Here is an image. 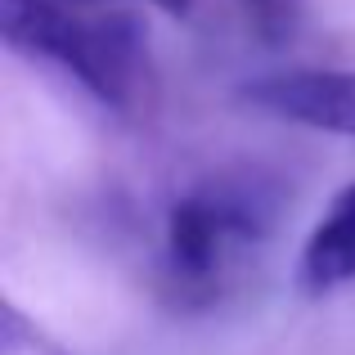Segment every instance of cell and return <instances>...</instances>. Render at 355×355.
<instances>
[{"instance_id": "4", "label": "cell", "mask_w": 355, "mask_h": 355, "mask_svg": "<svg viewBox=\"0 0 355 355\" xmlns=\"http://www.w3.org/2000/svg\"><path fill=\"white\" fill-rule=\"evenodd\" d=\"M355 279V184L329 202L320 225L311 230L302 248V266H297V284L311 297L338 293L342 284Z\"/></svg>"}, {"instance_id": "3", "label": "cell", "mask_w": 355, "mask_h": 355, "mask_svg": "<svg viewBox=\"0 0 355 355\" xmlns=\"http://www.w3.org/2000/svg\"><path fill=\"white\" fill-rule=\"evenodd\" d=\"M243 99L266 117L355 139V72L342 68H288L243 86Z\"/></svg>"}, {"instance_id": "1", "label": "cell", "mask_w": 355, "mask_h": 355, "mask_svg": "<svg viewBox=\"0 0 355 355\" xmlns=\"http://www.w3.org/2000/svg\"><path fill=\"white\" fill-rule=\"evenodd\" d=\"M275 225L266 189L211 180L171 202L162 230V288L180 311L216 306Z\"/></svg>"}, {"instance_id": "6", "label": "cell", "mask_w": 355, "mask_h": 355, "mask_svg": "<svg viewBox=\"0 0 355 355\" xmlns=\"http://www.w3.org/2000/svg\"><path fill=\"white\" fill-rule=\"evenodd\" d=\"M148 5L166 9V14H189V0H148Z\"/></svg>"}, {"instance_id": "5", "label": "cell", "mask_w": 355, "mask_h": 355, "mask_svg": "<svg viewBox=\"0 0 355 355\" xmlns=\"http://www.w3.org/2000/svg\"><path fill=\"white\" fill-rule=\"evenodd\" d=\"M239 9L252 23V32L270 45L293 41L302 18H306V0H239Z\"/></svg>"}, {"instance_id": "2", "label": "cell", "mask_w": 355, "mask_h": 355, "mask_svg": "<svg viewBox=\"0 0 355 355\" xmlns=\"http://www.w3.org/2000/svg\"><path fill=\"white\" fill-rule=\"evenodd\" d=\"M0 23L9 50L63 68L104 108L126 113L135 104L144 68H139L135 32L126 23L81 14L59 0H0Z\"/></svg>"}]
</instances>
